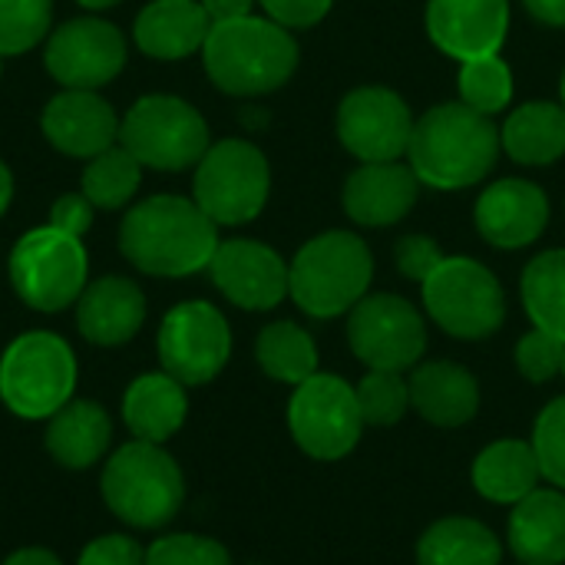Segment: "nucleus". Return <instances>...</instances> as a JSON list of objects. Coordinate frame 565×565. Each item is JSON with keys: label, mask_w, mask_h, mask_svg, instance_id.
Masks as SVG:
<instances>
[{"label": "nucleus", "mask_w": 565, "mask_h": 565, "mask_svg": "<svg viewBox=\"0 0 565 565\" xmlns=\"http://www.w3.org/2000/svg\"><path fill=\"white\" fill-rule=\"evenodd\" d=\"M540 477H543L540 457L533 444H523V440H497L473 463V487L480 497L493 503L516 507L536 490Z\"/></svg>", "instance_id": "nucleus-27"}, {"label": "nucleus", "mask_w": 565, "mask_h": 565, "mask_svg": "<svg viewBox=\"0 0 565 565\" xmlns=\"http://www.w3.org/2000/svg\"><path fill=\"white\" fill-rule=\"evenodd\" d=\"M411 404L414 411L437 427H463L480 411V384L477 377L454 361H430L414 371Z\"/></svg>", "instance_id": "nucleus-22"}, {"label": "nucleus", "mask_w": 565, "mask_h": 565, "mask_svg": "<svg viewBox=\"0 0 565 565\" xmlns=\"http://www.w3.org/2000/svg\"><path fill=\"white\" fill-rule=\"evenodd\" d=\"M420 565H500V540L470 516H447L434 523L417 543Z\"/></svg>", "instance_id": "nucleus-29"}, {"label": "nucleus", "mask_w": 565, "mask_h": 565, "mask_svg": "<svg viewBox=\"0 0 565 565\" xmlns=\"http://www.w3.org/2000/svg\"><path fill=\"white\" fill-rule=\"evenodd\" d=\"M407 156L420 185L444 192L467 189L487 179V172L497 166L500 129L490 122V116L470 109L467 103H444L414 122Z\"/></svg>", "instance_id": "nucleus-2"}, {"label": "nucleus", "mask_w": 565, "mask_h": 565, "mask_svg": "<svg viewBox=\"0 0 565 565\" xmlns=\"http://www.w3.org/2000/svg\"><path fill=\"white\" fill-rule=\"evenodd\" d=\"M189 414L185 384H179L172 374H142L129 384L122 397V420L132 430L136 440L166 444L179 434Z\"/></svg>", "instance_id": "nucleus-25"}, {"label": "nucleus", "mask_w": 565, "mask_h": 565, "mask_svg": "<svg viewBox=\"0 0 565 565\" xmlns=\"http://www.w3.org/2000/svg\"><path fill=\"white\" fill-rule=\"evenodd\" d=\"M139 182H142L139 159L122 146H109L106 152L89 159L83 172V195L96 209H122L136 195Z\"/></svg>", "instance_id": "nucleus-32"}, {"label": "nucleus", "mask_w": 565, "mask_h": 565, "mask_svg": "<svg viewBox=\"0 0 565 565\" xmlns=\"http://www.w3.org/2000/svg\"><path fill=\"white\" fill-rule=\"evenodd\" d=\"M146 565H232V556L222 543L195 533L162 536L146 550Z\"/></svg>", "instance_id": "nucleus-36"}, {"label": "nucleus", "mask_w": 565, "mask_h": 565, "mask_svg": "<svg viewBox=\"0 0 565 565\" xmlns=\"http://www.w3.org/2000/svg\"><path fill=\"white\" fill-rule=\"evenodd\" d=\"M477 228L497 248L533 245L550 222V199L526 179H500L477 199Z\"/></svg>", "instance_id": "nucleus-18"}, {"label": "nucleus", "mask_w": 565, "mask_h": 565, "mask_svg": "<svg viewBox=\"0 0 565 565\" xmlns=\"http://www.w3.org/2000/svg\"><path fill=\"white\" fill-rule=\"evenodd\" d=\"M394 258H397V271H401L404 278L424 285V281L434 275V268H437L447 255L440 252V245H437L434 238H427V235H407V238L397 242Z\"/></svg>", "instance_id": "nucleus-39"}, {"label": "nucleus", "mask_w": 565, "mask_h": 565, "mask_svg": "<svg viewBox=\"0 0 565 565\" xmlns=\"http://www.w3.org/2000/svg\"><path fill=\"white\" fill-rule=\"evenodd\" d=\"M414 136L411 106L384 86L351 89L338 106V139L361 162H397Z\"/></svg>", "instance_id": "nucleus-14"}, {"label": "nucleus", "mask_w": 565, "mask_h": 565, "mask_svg": "<svg viewBox=\"0 0 565 565\" xmlns=\"http://www.w3.org/2000/svg\"><path fill=\"white\" fill-rule=\"evenodd\" d=\"M93 209H96V205H93L86 195H76V192L60 195L56 205H53V212H50V225L60 228V232H66V235L83 238L86 228L93 225Z\"/></svg>", "instance_id": "nucleus-42"}, {"label": "nucleus", "mask_w": 565, "mask_h": 565, "mask_svg": "<svg viewBox=\"0 0 565 565\" xmlns=\"http://www.w3.org/2000/svg\"><path fill=\"white\" fill-rule=\"evenodd\" d=\"M146 321V298L129 278H99L83 288L76 301V324L89 344L119 348L139 334Z\"/></svg>", "instance_id": "nucleus-21"}, {"label": "nucleus", "mask_w": 565, "mask_h": 565, "mask_svg": "<svg viewBox=\"0 0 565 565\" xmlns=\"http://www.w3.org/2000/svg\"><path fill=\"white\" fill-rule=\"evenodd\" d=\"M268 13V20L281 26H315L328 17L334 0H258Z\"/></svg>", "instance_id": "nucleus-41"}, {"label": "nucleus", "mask_w": 565, "mask_h": 565, "mask_svg": "<svg viewBox=\"0 0 565 565\" xmlns=\"http://www.w3.org/2000/svg\"><path fill=\"white\" fill-rule=\"evenodd\" d=\"M510 30V0H430L427 33L460 63L500 53Z\"/></svg>", "instance_id": "nucleus-17"}, {"label": "nucleus", "mask_w": 565, "mask_h": 565, "mask_svg": "<svg viewBox=\"0 0 565 565\" xmlns=\"http://www.w3.org/2000/svg\"><path fill=\"white\" fill-rule=\"evenodd\" d=\"M510 99H513V70L507 66V60L493 53V56L467 60L460 66V103H467L483 116H493L507 109Z\"/></svg>", "instance_id": "nucleus-33"}, {"label": "nucleus", "mask_w": 565, "mask_h": 565, "mask_svg": "<svg viewBox=\"0 0 565 565\" xmlns=\"http://www.w3.org/2000/svg\"><path fill=\"white\" fill-rule=\"evenodd\" d=\"M113 440L109 414L93 401L63 404L46 424V450L66 470H89L103 460Z\"/></svg>", "instance_id": "nucleus-26"}, {"label": "nucleus", "mask_w": 565, "mask_h": 565, "mask_svg": "<svg viewBox=\"0 0 565 565\" xmlns=\"http://www.w3.org/2000/svg\"><path fill=\"white\" fill-rule=\"evenodd\" d=\"M43 60L66 89H99L122 73L126 40L106 20L79 17L50 33Z\"/></svg>", "instance_id": "nucleus-15"}, {"label": "nucleus", "mask_w": 565, "mask_h": 565, "mask_svg": "<svg viewBox=\"0 0 565 565\" xmlns=\"http://www.w3.org/2000/svg\"><path fill=\"white\" fill-rule=\"evenodd\" d=\"M565 341L550 334V331H530L526 338H520L516 344V367L526 381L533 384H546L556 374H563Z\"/></svg>", "instance_id": "nucleus-38"}, {"label": "nucleus", "mask_w": 565, "mask_h": 565, "mask_svg": "<svg viewBox=\"0 0 565 565\" xmlns=\"http://www.w3.org/2000/svg\"><path fill=\"white\" fill-rule=\"evenodd\" d=\"M530 17L546 26H565V0H523Z\"/></svg>", "instance_id": "nucleus-44"}, {"label": "nucleus", "mask_w": 565, "mask_h": 565, "mask_svg": "<svg viewBox=\"0 0 565 565\" xmlns=\"http://www.w3.org/2000/svg\"><path fill=\"white\" fill-rule=\"evenodd\" d=\"M348 344L371 371H407L427 351L420 311L397 295H364L348 318Z\"/></svg>", "instance_id": "nucleus-12"}, {"label": "nucleus", "mask_w": 565, "mask_h": 565, "mask_svg": "<svg viewBox=\"0 0 565 565\" xmlns=\"http://www.w3.org/2000/svg\"><path fill=\"white\" fill-rule=\"evenodd\" d=\"M76 565H146V553L139 550L136 540L122 533H109V536H96L93 543H86Z\"/></svg>", "instance_id": "nucleus-40"}, {"label": "nucleus", "mask_w": 565, "mask_h": 565, "mask_svg": "<svg viewBox=\"0 0 565 565\" xmlns=\"http://www.w3.org/2000/svg\"><path fill=\"white\" fill-rule=\"evenodd\" d=\"M420 192V179L401 162H364L344 182V212L358 225L384 228L401 222Z\"/></svg>", "instance_id": "nucleus-20"}, {"label": "nucleus", "mask_w": 565, "mask_h": 565, "mask_svg": "<svg viewBox=\"0 0 565 565\" xmlns=\"http://www.w3.org/2000/svg\"><path fill=\"white\" fill-rule=\"evenodd\" d=\"M374 258L354 232H324L288 265V295L311 318L348 315L371 288Z\"/></svg>", "instance_id": "nucleus-4"}, {"label": "nucleus", "mask_w": 565, "mask_h": 565, "mask_svg": "<svg viewBox=\"0 0 565 565\" xmlns=\"http://www.w3.org/2000/svg\"><path fill=\"white\" fill-rule=\"evenodd\" d=\"M523 305L540 331L565 341V248L543 252L526 265Z\"/></svg>", "instance_id": "nucleus-31"}, {"label": "nucleus", "mask_w": 565, "mask_h": 565, "mask_svg": "<svg viewBox=\"0 0 565 565\" xmlns=\"http://www.w3.org/2000/svg\"><path fill=\"white\" fill-rule=\"evenodd\" d=\"M271 169L258 146L222 139L209 146L195 169V205L215 225H245L268 202Z\"/></svg>", "instance_id": "nucleus-10"}, {"label": "nucleus", "mask_w": 565, "mask_h": 565, "mask_svg": "<svg viewBox=\"0 0 565 565\" xmlns=\"http://www.w3.org/2000/svg\"><path fill=\"white\" fill-rule=\"evenodd\" d=\"M53 17V0H0V56L36 46Z\"/></svg>", "instance_id": "nucleus-35"}, {"label": "nucleus", "mask_w": 565, "mask_h": 565, "mask_svg": "<svg viewBox=\"0 0 565 565\" xmlns=\"http://www.w3.org/2000/svg\"><path fill=\"white\" fill-rule=\"evenodd\" d=\"M255 358L262 371L281 384H305L318 374V348L308 331L291 321H275L258 334Z\"/></svg>", "instance_id": "nucleus-30"}, {"label": "nucleus", "mask_w": 565, "mask_h": 565, "mask_svg": "<svg viewBox=\"0 0 565 565\" xmlns=\"http://www.w3.org/2000/svg\"><path fill=\"white\" fill-rule=\"evenodd\" d=\"M43 136L73 159H93L116 146L119 119L93 89H66L43 109Z\"/></svg>", "instance_id": "nucleus-19"}, {"label": "nucleus", "mask_w": 565, "mask_h": 565, "mask_svg": "<svg viewBox=\"0 0 565 565\" xmlns=\"http://www.w3.org/2000/svg\"><path fill=\"white\" fill-rule=\"evenodd\" d=\"M295 444L315 460H341L361 440V407L354 387L338 374H315L295 387L288 404Z\"/></svg>", "instance_id": "nucleus-11"}, {"label": "nucleus", "mask_w": 565, "mask_h": 565, "mask_svg": "<svg viewBox=\"0 0 565 565\" xmlns=\"http://www.w3.org/2000/svg\"><path fill=\"white\" fill-rule=\"evenodd\" d=\"M119 248L146 275L182 278L209 268L218 248V225L182 195H156L122 218Z\"/></svg>", "instance_id": "nucleus-1"}, {"label": "nucleus", "mask_w": 565, "mask_h": 565, "mask_svg": "<svg viewBox=\"0 0 565 565\" xmlns=\"http://www.w3.org/2000/svg\"><path fill=\"white\" fill-rule=\"evenodd\" d=\"M10 199H13V179H10V169L0 162V215L7 212Z\"/></svg>", "instance_id": "nucleus-46"}, {"label": "nucleus", "mask_w": 565, "mask_h": 565, "mask_svg": "<svg viewBox=\"0 0 565 565\" xmlns=\"http://www.w3.org/2000/svg\"><path fill=\"white\" fill-rule=\"evenodd\" d=\"M358 407L364 424L371 427H391L397 424L411 407V384L401 371H367V377L354 387Z\"/></svg>", "instance_id": "nucleus-34"}, {"label": "nucleus", "mask_w": 565, "mask_h": 565, "mask_svg": "<svg viewBox=\"0 0 565 565\" xmlns=\"http://www.w3.org/2000/svg\"><path fill=\"white\" fill-rule=\"evenodd\" d=\"M205 70L222 93L265 96L281 89L298 70V43L288 26L265 17L212 23L202 46Z\"/></svg>", "instance_id": "nucleus-3"}, {"label": "nucleus", "mask_w": 565, "mask_h": 565, "mask_svg": "<svg viewBox=\"0 0 565 565\" xmlns=\"http://www.w3.org/2000/svg\"><path fill=\"white\" fill-rule=\"evenodd\" d=\"M563 374H565V358H563Z\"/></svg>", "instance_id": "nucleus-49"}, {"label": "nucleus", "mask_w": 565, "mask_h": 565, "mask_svg": "<svg viewBox=\"0 0 565 565\" xmlns=\"http://www.w3.org/2000/svg\"><path fill=\"white\" fill-rule=\"evenodd\" d=\"M106 507L136 530H159L175 520L185 500V480L162 444L129 440L119 447L99 480Z\"/></svg>", "instance_id": "nucleus-5"}, {"label": "nucleus", "mask_w": 565, "mask_h": 565, "mask_svg": "<svg viewBox=\"0 0 565 565\" xmlns=\"http://www.w3.org/2000/svg\"><path fill=\"white\" fill-rule=\"evenodd\" d=\"M215 288L245 311H268L288 295V265L285 258L252 238L218 242L209 262Z\"/></svg>", "instance_id": "nucleus-16"}, {"label": "nucleus", "mask_w": 565, "mask_h": 565, "mask_svg": "<svg viewBox=\"0 0 565 565\" xmlns=\"http://www.w3.org/2000/svg\"><path fill=\"white\" fill-rule=\"evenodd\" d=\"M559 93H563V106H565V70H563V83H559Z\"/></svg>", "instance_id": "nucleus-48"}, {"label": "nucleus", "mask_w": 565, "mask_h": 565, "mask_svg": "<svg viewBox=\"0 0 565 565\" xmlns=\"http://www.w3.org/2000/svg\"><path fill=\"white\" fill-rule=\"evenodd\" d=\"M232 354V331L222 311L209 301L175 305L159 328V361L185 387L209 384L222 374Z\"/></svg>", "instance_id": "nucleus-13"}, {"label": "nucleus", "mask_w": 565, "mask_h": 565, "mask_svg": "<svg viewBox=\"0 0 565 565\" xmlns=\"http://www.w3.org/2000/svg\"><path fill=\"white\" fill-rule=\"evenodd\" d=\"M420 288L427 315L450 338L480 341L507 321V295L497 275L473 258H444Z\"/></svg>", "instance_id": "nucleus-7"}, {"label": "nucleus", "mask_w": 565, "mask_h": 565, "mask_svg": "<svg viewBox=\"0 0 565 565\" xmlns=\"http://www.w3.org/2000/svg\"><path fill=\"white\" fill-rule=\"evenodd\" d=\"M73 348L50 331L20 334L0 358V401L23 420H50L76 391Z\"/></svg>", "instance_id": "nucleus-6"}, {"label": "nucleus", "mask_w": 565, "mask_h": 565, "mask_svg": "<svg viewBox=\"0 0 565 565\" xmlns=\"http://www.w3.org/2000/svg\"><path fill=\"white\" fill-rule=\"evenodd\" d=\"M3 565H63L50 550H36V546H30V550H17L10 559Z\"/></svg>", "instance_id": "nucleus-45"}, {"label": "nucleus", "mask_w": 565, "mask_h": 565, "mask_svg": "<svg viewBox=\"0 0 565 565\" xmlns=\"http://www.w3.org/2000/svg\"><path fill=\"white\" fill-rule=\"evenodd\" d=\"M500 146L520 166H553L565 156L563 103H526L500 129Z\"/></svg>", "instance_id": "nucleus-28"}, {"label": "nucleus", "mask_w": 565, "mask_h": 565, "mask_svg": "<svg viewBox=\"0 0 565 565\" xmlns=\"http://www.w3.org/2000/svg\"><path fill=\"white\" fill-rule=\"evenodd\" d=\"M119 146L129 149L139 166L179 172L199 166L209 152V126L199 109L179 96H142L119 122Z\"/></svg>", "instance_id": "nucleus-9"}, {"label": "nucleus", "mask_w": 565, "mask_h": 565, "mask_svg": "<svg viewBox=\"0 0 565 565\" xmlns=\"http://www.w3.org/2000/svg\"><path fill=\"white\" fill-rule=\"evenodd\" d=\"M212 20L199 0H152L136 17V46L156 60H182L205 46Z\"/></svg>", "instance_id": "nucleus-23"}, {"label": "nucleus", "mask_w": 565, "mask_h": 565, "mask_svg": "<svg viewBox=\"0 0 565 565\" xmlns=\"http://www.w3.org/2000/svg\"><path fill=\"white\" fill-rule=\"evenodd\" d=\"M533 450L543 477L565 490V397H556L533 427Z\"/></svg>", "instance_id": "nucleus-37"}, {"label": "nucleus", "mask_w": 565, "mask_h": 565, "mask_svg": "<svg viewBox=\"0 0 565 565\" xmlns=\"http://www.w3.org/2000/svg\"><path fill=\"white\" fill-rule=\"evenodd\" d=\"M86 248L76 235L53 225L26 232L10 252V281L23 305L36 311H63L86 288Z\"/></svg>", "instance_id": "nucleus-8"}, {"label": "nucleus", "mask_w": 565, "mask_h": 565, "mask_svg": "<svg viewBox=\"0 0 565 565\" xmlns=\"http://www.w3.org/2000/svg\"><path fill=\"white\" fill-rule=\"evenodd\" d=\"M83 7H89V10H106V7H116L119 0H79Z\"/></svg>", "instance_id": "nucleus-47"}, {"label": "nucleus", "mask_w": 565, "mask_h": 565, "mask_svg": "<svg viewBox=\"0 0 565 565\" xmlns=\"http://www.w3.org/2000/svg\"><path fill=\"white\" fill-rule=\"evenodd\" d=\"M209 13L212 23H222V20H238V17H248L252 13V3L255 0H199Z\"/></svg>", "instance_id": "nucleus-43"}, {"label": "nucleus", "mask_w": 565, "mask_h": 565, "mask_svg": "<svg viewBox=\"0 0 565 565\" xmlns=\"http://www.w3.org/2000/svg\"><path fill=\"white\" fill-rule=\"evenodd\" d=\"M510 550L523 565L565 563V497L533 490L510 516Z\"/></svg>", "instance_id": "nucleus-24"}]
</instances>
